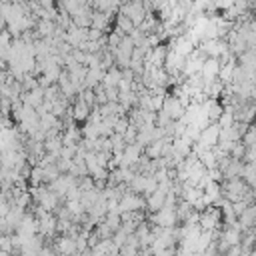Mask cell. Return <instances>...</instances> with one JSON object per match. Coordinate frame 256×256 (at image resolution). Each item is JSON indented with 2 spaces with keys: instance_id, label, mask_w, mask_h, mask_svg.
Returning a JSON list of instances; mask_svg holds the SVG:
<instances>
[{
  "instance_id": "6da1fadb",
  "label": "cell",
  "mask_w": 256,
  "mask_h": 256,
  "mask_svg": "<svg viewBox=\"0 0 256 256\" xmlns=\"http://www.w3.org/2000/svg\"><path fill=\"white\" fill-rule=\"evenodd\" d=\"M144 208V198H140L134 192H122L118 198V210L120 212H140Z\"/></svg>"
},
{
  "instance_id": "7a4b0ae2",
  "label": "cell",
  "mask_w": 256,
  "mask_h": 256,
  "mask_svg": "<svg viewBox=\"0 0 256 256\" xmlns=\"http://www.w3.org/2000/svg\"><path fill=\"white\" fill-rule=\"evenodd\" d=\"M170 184H158L154 192H150L144 200V206H148L150 212H158L162 206H164V198H166V192H168Z\"/></svg>"
},
{
  "instance_id": "3957f363",
  "label": "cell",
  "mask_w": 256,
  "mask_h": 256,
  "mask_svg": "<svg viewBox=\"0 0 256 256\" xmlns=\"http://www.w3.org/2000/svg\"><path fill=\"white\" fill-rule=\"evenodd\" d=\"M160 110H164L170 116V120H178L184 114V106H182V102L176 96H168V98L164 96V102H162V108Z\"/></svg>"
},
{
  "instance_id": "277c9868",
  "label": "cell",
  "mask_w": 256,
  "mask_h": 256,
  "mask_svg": "<svg viewBox=\"0 0 256 256\" xmlns=\"http://www.w3.org/2000/svg\"><path fill=\"white\" fill-rule=\"evenodd\" d=\"M218 70H220V62L218 58H208L202 62V68H200V76L204 82H210V80H216L218 78Z\"/></svg>"
},
{
  "instance_id": "5b68a950",
  "label": "cell",
  "mask_w": 256,
  "mask_h": 256,
  "mask_svg": "<svg viewBox=\"0 0 256 256\" xmlns=\"http://www.w3.org/2000/svg\"><path fill=\"white\" fill-rule=\"evenodd\" d=\"M90 116V106L82 100V96L76 92V98H74V106H72V118L74 120H86Z\"/></svg>"
},
{
  "instance_id": "8992f818",
  "label": "cell",
  "mask_w": 256,
  "mask_h": 256,
  "mask_svg": "<svg viewBox=\"0 0 256 256\" xmlns=\"http://www.w3.org/2000/svg\"><path fill=\"white\" fill-rule=\"evenodd\" d=\"M56 252L58 254H76V244H74V236L64 234L62 238L56 240Z\"/></svg>"
},
{
  "instance_id": "52a82bcc",
  "label": "cell",
  "mask_w": 256,
  "mask_h": 256,
  "mask_svg": "<svg viewBox=\"0 0 256 256\" xmlns=\"http://www.w3.org/2000/svg\"><path fill=\"white\" fill-rule=\"evenodd\" d=\"M10 46H12V40H10V32H6V30H0V62H6V58H8V52H10Z\"/></svg>"
},
{
  "instance_id": "ba28073f",
  "label": "cell",
  "mask_w": 256,
  "mask_h": 256,
  "mask_svg": "<svg viewBox=\"0 0 256 256\" xmlns=\"http://www.w3.org/2000/svg\"><path fill=\"white\" fill-rule=\"evenodd\" d=\"M40 8H48V10H54V0H36Z\"/></svg>"
}]
</instances>
